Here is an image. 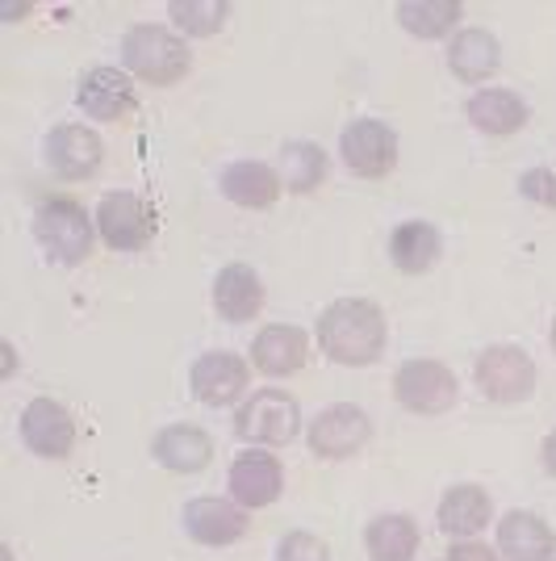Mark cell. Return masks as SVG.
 <instances>
[{"mask_svg": "<svg viewBox=\"0 0 556 561\" xmlns=\"http://www.w3.org/2000/svg\"><path fill=\"white\" fill-rule=\"evenodd\" d=\"M540 461H544V473L556 478V427L544 436V445H540Z\"/></svg>", "mask_w": 556, "mask_h": 561, "instance_id": "cell-32", "label": "cell"}, {"mask_svg": "<svg viewBox=\"0 0 556 561\" xmlns=\"http://www.w3.org/2000/svg\"><path fill=\"white\" fill-rule=\"evenodd\" d=\"M314 335H318L326 360L364 369V365L381 360V352L390 344V323H385V310L369 298H335L318 314Z\"/></svg>", "mask_w": 556, "mask_h": 561, "instance_id": "cell-1", "label": "cell"}, {"mask_svg": "<svg viewBox=\"0 0 556 561\" xmlns=\"http://www.w3.org/2000/svg\"><path fill=\"white\" fill-rule=\"evenodd\" d=\"M218 188L231 206H243V210H273L285 193V181H280V168L264 164V160H234L218 172Z\"/></svg>", "mask_w": 556, "mask_h": 561, "instance_id": "cell-18", "label": "cell"}, {"mask_svg": "<svg viewBox=\"0 0 556 561\" xmlns=\"http://www.w3.org/2000/svg\"><path fill=\"white\" fill-rule=\"evenodd\" d=\"M18 432H22V445L43 461H63L76 448V420L55 398H30L22 407Z\"/></svg>", "mask_w": 556, "mask_h": 561, "instance_id": "cell-15", "label": "cell"}, {"mask_svg": "<svg viewBox=\"0 0 556 561\" xmlns=\"http://www.w3.org/2000/svg\"><path fill=\"white\" fill-rule=\"evenodd\" d=\"M519 193L535 206H544V210H556V172L553 168H528L519 176Z\"/></svg>", "mask_w": 556, "mask_h": 561, "instance_id": "cell-30", "label": "cell"}, {"mask_svg": "<svg viewBox=\"0 0 556 561\" xmlns=\"http://www.w3.org/2000/svg\"><path fill=\"white\" fill-rule=\"evenodd\" d=\"M0 352H4V365H0V381H9V377L18 374V348H13V340H4V344H0Z\"/></svg>", "mask_w": 556, "mask_h": 561, "instance_id": "cell-33", "label": "cell"}, {"mask_svg": "<svg viewBox=\"0 0 556 561\" xmlns=\"http://www.w3.org/2000/svg\"><path fill=\"white\" fill-rule=\"evenodd\" d=\"M76 105L84 110V117H93L101 126L121 122L139 110V93H135V76L126 68H89L76 84Z\"/></svg>", "mask_w": 556, "mask_h": 561, "instance_id": "cell-14", "label": "cell"}, {"mask_svg": "<svg viewBox=\"0 0 556 561\" xmlns=\"http://www.w3.org/2000/svg\"><path fill=\"white\" fill-rule=\"evenodd\" d=\"M464 117L489 139H510L532 122V105L514 89H477L464 101Z\"/></svg>", "mask_w": 556, "mask_h": 561, "instance_id": "cell-21", "label": "cell"}, {"mask_svg": "<svg viewBox=\"0 0 556 561\" xmlns=\"http://www.w3.org/2000/svg\"><path fill=\"white\" fill-rule=\"evenodd\" d=\"M167 18H172V30L185 38H213L231 22V4L227 0H172Z\"/></svg>", "mask_w": 556, "mask_h": 561, "instance_id": "cell-28", "label": "cell"}, {"mask_svg": "<svg viewBox=\"0 0 556 561\" xmlns=\"http://www.w3.org/2000/svg\"><path fill=\"white\" fill-rule=\"evenodd\" d=\"M440 256H443V234L436 222L410 218V222H397L394 231H390V260H394L397 273L422 277V273L436 268Z\"/></svg>", "mask_w": 556, "mask_h": 561, "instance_id": "cell-24", "label": "cell"}, {"mask_svg": "<svg viewBox=\"0 0 556 561\" xmlns=\"http://www.w3.org/2000/svg\"><path fill=\"white\" fill-rule=\"evenodd\" d=\"M553 561H556V558H553Z\"/></svg>", "mask_w": 556, "mask_h": 561, "instance_id": "cell-37", "label": "cell"}, {"mask_svg": "<svg viewBox=\"0 0 556 561\" xmlns=\"http://www.w3.org/2000/svg\"><path fill=\"white\" fill-rule=\"evenodd\" d=\"M548 340H553V352H556V319H553V335H548Z\"/></svg>", "mask_w": 556, "mask_h": 561, "instance_id": "cell-36", "label": "cell"}, {"mask_svg": "<svg viewBox=\"0 0 556 561\" xmlns=\"http://www.w3.org/2000/svg\"><path fill=\"white\" fill-rule=\"evenodd\" d=\"M247 381H252V360H243L239 352L213 348L201 352L188 369V390L206 407H234L247 398Z\"/></svg>", "mask_w": 556, "mask_h": 561, "instance_id": "cell-11", "label": "cell"}, {"mask_svg": "<svg viewBox=\"0 0 556 561\" xmlns=\"http://www.w3.org/2000/svg\"><path fill=\"white\" fill-rule=\"evenodd\" d=\"M494 549L502 561H553L556 558V533L544 515L535 512H507L494 528Z\"/></svg>", "mask_w": 556, "mask_h": 561, "instance_id": "cell-17", "label": "cell"}, {"mask_svg": "<svg viewBox=\"0 0 556 561\" xmlns=\"http://www.w3.org/2000/svg\"><path fill=\"white\" fill-rule=\"evenodd\" d=\"M394 398L397 407H406L410 415H443L456 407L461 398V381L456 374L431 360V356H415V360H402L394 374Z\"/></svg>", "mask_w": 556, "mask_h": 561, "instance_id": "cell-6", "label": "cell"}, {"mask_svg": "<svg viewBox=\"0 0 556 561\" xmlns=\"http://www.w3.org/2000/svg\"><path fill=\"white\" fill-rule=\"evenodd\" d=\"M234 432L252 448H285L302 436V407L289 390H255L234 411Z\"/></svg>", "mask_w": 556, "mask_h": 561, "instance_id": "cell-4", "label": "cell"}, {"mask_svg": "<svg viewBox=\"0 0 556 561\" xmlns=\"http://www.w3.org/2000/svg\"><path fill=\"white\" fill-rule=\"evenodd\" d=\"M494 519V499L486 494V486L477 482H456L448 486L436 507V524L443 537L452 540H477Z\"/></svg>", "mask_w": 556, "mask_h": 561, "instance_id": "cell-19", "label": "cell"}, {"mask_svg": "<svg viewBox=\"0 0 556 561\" xmlns=\"http://www.w3.org/2000/svg\"><path fill=\"white\" fill-rule=\"evenodd\" d=\"M34 239L47 252L50 264L59 268H76L93 256L96 248V214H89L71 197H47L38 214H34Z\"/></svg>", "mask_w": 556, "mask_h": 561, "instance_id": "cell-3", "label": "cell"}, {"mask_svg": "<svg viewBox=\"0 0 556 561\" xmlns=\"http://www.w3.org/2000/svg\"><path fill=\"white\" fill-rule=\"evenodd\" d=\"M418 545H422V533L410 515L402 512H385L369 519L364 528V549H369V561H415Z\"/></svg>", "mask_w": 556, "mask_h": 561, "instance_id": "cell-26", "label": "cell"}, {"mask_svg": "<svg viewBox=\"0 0 556 561\" xmlns=\"http://www.w3.org/2000/svg\"><path fill=\"white\" fill-rule=\"evenodd\" d=\"M43 160L59 181L80 185V181H93L105 168V142L93 126L63 122V126H50V135L43 139Z\"/></svg>", "mask_w": 556, "mask_h": 561, "instance_id": "cell-10", "label": "cell"}, {"mask_svg": "<svg viewBox=\"0 0 556 561\" xmlns=\"http://www.w3.org/2000/svg\"><path fill=\"white\" fill-rule=\"evenodd\" d=\"M277 561H331V549H326L323 537H314V533H305V528H293V533H285L277 540Z\"/></svg>", "mask_w": 556, "mask_h": 561, "instance_id": "cell-29", "label": "cell"}, {"mask_svg": "<svg viewBox=\"0 0 556 561\" xmlns=\"http://www.w3.org/2000/svg\"><path fill=\"white\" fill-rule=\"evenodd\" d=\"M0 558H4V561H13V549H9V545H4V549H0Z\"/></svg>", "mask_w": 556, "mask_h": 561, "instance_id": "cell-35", "label": "cell"}, {"mask_svg": "<svg viewBox=\"0 0 556 561\" xmlns=\"http://www.w3.org/2000/svg\"><path fill=\"white\" fill-rule=\"evenodd\" d=\"M181 524H185V537L193 545H206V549H227V545H239V540L252 533V512L239 507L234 499H188L185 512H181Z\"/></svg>", "mask_w": 556, "mask_h": 561, "instance_id": "cell-13", "label": "cell"}, {"mask_svg": "<svg viewBox=\"0 0 556 561\" xmlns=\"http://www.w3.org/2000/svg\"><path fill=\"white\" fill-rule=\"evenodd\" d=\"M30 13V4H9V9H0V18L4 22H13V18H25Z\"/></svg>", "mask_w": 556, "mask_h": 561, "instance_id": "cell-34", "label": "cell"}, {"mask_svg": "<svg viewBox=\"0 0 556 561\" xmlns=\"http://www.w3.org/2000/svg\"><path fill=\"white\" fill-rule=\"evenodd\" d=\"M310 356V335L293 323H268L255 331L252 340V365L264 377H293L302 374Z\"/></svg>", "mask_w": 556, "mask_h": 561, "instance_id": "cell-20", "label": "cell"}, {"mask_svg": "<svg viewBox=\"0 0 556 561\" xmlns=\"http://www.w3.org/2000/svg\"><path fill=\"white\" fill-rule=\"evenodd\" d=\"M155 210L147 206V197L135 188H114L101 197L96 206V234L105 248L114 252H142L155 239Z\"/></svg>", "mask_w": 556, "mask_h": 561, "instance_id": "cell-8", "label": "cell"}, {"mask_svg": "<svg viewBox=\"0 0 556 561\" xmlns=\"http://www.w3.org/2000/svg\"><path fill=\"white\" fill-rule=\"evenodd\" d=\"M473 381L477 390L498 402V407H514L535 394V360L528 348L519 344H489L477 365H473Z\"/></svg>", "mask_w": 556, "mask_h": 561, "instance_id": "cell-7", "label": "cell"}, {"mask_svg": "<svg viewBox=\"0 0 556 561\" xmlns=\"http://www.w3.org/2000/svg\"><path fill=\"white\" fill-rule=\"evenodd\" d=\"M331 176V156H326L318 142L293 139L280 147V181L289 193H314L323 188V181Z\"/></svg>", "mask_w": 556, "mask_h": 561, "instance_id": "cell-27", "label": "cell"}, {"mask_svg": "<svg viewBox=\"0 0 556 561\" xmlns=\"http://www.w3.org/2000/svg\"><path fill=\"white\" fill-rule=\"evenodd\" d=\"M227 491L247 512L273 507L280 491H285V466L277 461V453L273 448H243V453H234L231 469H227Z\"/></svg>", "mask_w": 556, "mask_h": 561, "instance_id": "cell-12", "label": "cell"}, {"mask_svg": "<svg viewBox=\"0 0 556 561\" xmlns=\"http://www.w3.org/2000/svg\"><path fill=\"white\" fill-rule=\"evenodd\" d=\"M397 156H402L397 130L381 117H356L339 135V160L360 181H385L397 168Z\"/></svg>", "mask_w": 556, "mask_h": 561, "instance_id": "cell-5", "label": "cell"}, {"mask_svg": "<svg viewBox=\"0 0 556 561\" xmlns=\"http://www.w3.org/2000/svg\"><path fill=\"white\" fill-rule=\"evenodd\" d=\"M209 298H213V310H218L222 323L243 328V323L259 319L268 294H264V280L252 264H222L213 285H209Z\"/></svg>", "mask_w": 556, "mask_h": 561, "instance_id": "cell-16", "label": "cell"}, {"mask_svg": "<svg viewBox=\"0 0 556 561\" xmlns=\"http://www.w3.org/2000/svg\"><path fill=\"white\" fill-rule=\"evenodd\" d=\"M372 440V420L364 407L356 402H335V407H323L310 427H305V448L323 461H348L360 448Z\"/></svg>", "mask_w": 556, "mask_h": 561, "instance_id": "cell-9", "label": "cell"}, {"mask_svg": "<svg viewBox=\"0 0 556 561\" xmlns=\"http://www.w3.org/2000/svg\"><path fill=\"white\" fill-rule=\"evenodd\" d=\"M502 68V43L482 25H461L448 43V71L461 84H486Z\"/></svg>", "mask_w": 556, "mask_h": 561, "instance_id": "cell-22", "label": "cell"}, {"mask_svg": "<svg viewBox=\"0 0 556 561\" xmlns=\"http://www.w3.org/2000/svg\"><path fill=\"white\" fill-rule=\"evenodd\" d=\"M121 68L142 84H181L193 71V47L185 34H176L163 22H139L121 34Z\"/></svg>", "mask_w": 556, "mask_h": 561, "instance_id": "cell-2", "label": "cell"}, {"mask_svg": "<svg viewBox=\"0 0 556 561\" xmlns=\"http://www.w3.org/2000/svg\"><path fill=\"white\" fill-rule=\"evenodd\" d=\"M151 457L172 473H201L213 461V436L197 423H172L155 432Z\"/></svg>", "mask_w": 556, "mask_h": 561, "instance_id": "cell-23", "label": "cell"}, {"mask_svg": "<svg viewBox=\"0 0 556 561\" xmlns=\"http://www.w3.org/2000/svg\"><path fill=\"white\" fill-rule=\"evenodd\" d=\"M397 25L422 38V43H436V38H452L464 22V4L461 0H402L394 9Z\"/></svg>", "mask_w": 556, "mask_h": 561, "instance_id": "cell-25", "label": "cell"}, {"mask_svg": "<svg viewBox=\"0 0 556 561\" xmlns=\"http://www.w3.org/2000/svg\"><path fill=\"white\" fill-rule=\"evenodd\" d=\"M443 561H502V553L482 545V540H452V549H448Z\"/></svg>", "mask_w": 556, "mask_h": 561, "instance_id": "cell-31", "label": "cell"}]
</instances>
